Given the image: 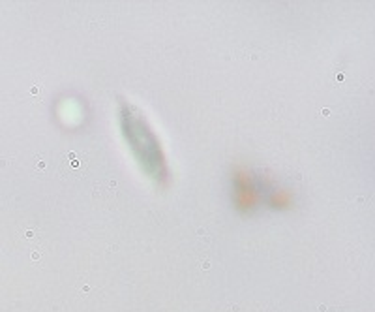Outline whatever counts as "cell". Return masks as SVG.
Listing matches in <instances>:
<instances>
[{"label":"cell","mask_w":375,"mask_h":312,"mask_svg":"<svg viewBox=\"0 0 375 312\" xmlns=\"http://www.w3.org/2000/svg\"><path fill=\"white\" fill-rule=\"evenodd\" d=\"M68 158H70V173H77V175H83V162L77 160V154L75 152H70L68 154Z\"/></svg>","instance_id":"6da1fadb"}]
</instances>
